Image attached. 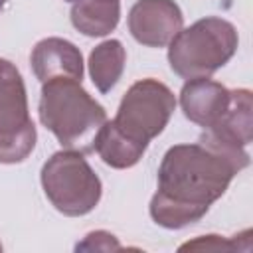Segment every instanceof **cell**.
Masks as SVG:
<instances>
[{"label": "cell", "mask_w": 253, "mask_h": 253, "mask_svg": "<svg viewBox=\"0 0 253 253\" xmlns=\"http://www.w3.org/2000/svg\"><path fill=\"white\" fill-rule=\"evenodd\" d=\"M30 63L42 83L51 79H83V55L79 47L63 38H45L38 42L32 49Z\"/></svg>", "instance_id": "obj_8"}, {"label": "cell", "mask_w": 253, "mask_h": 253, "mask_svg": "<svg viewBox=\"0 0 253 253\" xmlns=\"http://www.w3.org/2000/svg\"><path fill=\"white\" fill-rule=\"evenodd\" d=\"M42 186L51 206L69 217L95 210L101 200V180L75 150H59L42 168Z\"/></svg>", "instance_id": "obj_4"}, {"label": "cell", "mask_w": 253, "mask_h": 253, "mask_svg": "<svg viewBox=\"0 0 253 253\" xmlns=\"http://www.w3.org/2000/svg\"><path fill=\"white\" fill-rule=\"evenodd\" d=\"M168 45L172 71L190 81L210 77L223 67L235 55L239 36L231 22L208 16L180 30Z\"/></svg>", "instance_id": "obj_3"}, {"label": "cell", "mask_w": 253, "mask_h": 253, "mask_svg": "<svg viewBox=\"0 0 253 253\" xmlns=\"http://www.w3.org/2000/svg\"><path fill=\"white\" fill-rule=\"evenodd\" d=\"M174 109V93L158 79L148 77L128 87L113 123L126 136L148 144L164 130Z\"/></svg>", "instance_id": "obj_6"}, {"label": "cell", "mask_w": 253, "mask_h": 253, "mask_svg": "<svg viewBox=\"0 0 253 253\" xmlns=\"http://www.w3.org/2000/svg\"><path fill=\"white\" fill-rule=\"evenodd\" d=\"M184 16L174 0H136L128 12V32L148 47H164L182 30Z\"/></svg>", "instance_id": "obj_7"}, {"label": "cell", "mask_w": 253, "mask_h": 253, "mask_svg": "<svg viewBox=\"0 0 253 253\" xmlns=\"http://www.w3.org/2000/svg\"><path fill=\"white\" fill-rule=\"evenodd\" d=\"M34 146L36 126L30 119L24 79L14 63L0 59V162H22Z\"/></svg>", "instance_id": "obj_5"}, {"label": "cell", "mask_w": 253, "mask_h": 253, "mask_svg": "<svg viewBox=\"0 0 253 253\" xmlns=\"http://www.w3.org/2000/svg\"><path fill=\"white\" fill-rule=\"evenodd\" d=\"M121 18L119 0H73L71 24L85 36L101 38L111 34Z\"/></svg>", "instance_id": "obj_11"}, {"label": "cell", "mask_w": 253, "mask_h": 253, "mask_svg": "<svg viewBox=\"0 0 253 253\" xmlns=\"http://www.w3.org/2000/svg\"><path fill=\"white\" fill-rule=\"evenodd\" d=\"M184 117L204 128L215 125L229 107V89L210 77L190 79L180 91Z\"/></svg>", "instance_id": "obj_9"}, {"label": "cell", "mask_w": 253, "mask_h": 253, "mask_svg": "<svg viewBox=\"0 0 253 253\" xmlns=\"http://www.w3.org/2000/svg\"><path fill=\"white\" fill-rule=\"evenodd\" d=\"M126 51L119 40H107L99 43L89 55V73L95 87L101 93H109L125 71Z\"/></svg>", "instance_id": "obj_12"}, {"label": "cell", "mask_w": 253, "mask_h": 253, "mask_svg": "<svg viewBox=\"0 0 253 253\" xmlns=\"http://www.w3.org/2000/svg\"><path fill=\"white\" fill-rule=\"evenodd\" d=\"M75 249L77 251H119L121 245L113 233L99 229V231H91L81 243H77Z\"/></svg>", "instance_id": "obj_13"}, {"label": "cell", "mask_w": 253, "mask_h": 253, "mask_svg": "<svg viewBox=\"0 0 253 253\" xmlns=\"http://www.w3.org/2000/svg\"><path fill=\"white\" fill-rule=\"evenodd\" d=\"M239 172L229 158L200 142L168 148L158 168V190L150 200L152 219L166 229L200 221Z\"/></svg>", "instance_id": "obj_1"}, {"label": "cell", "mask_w": 253, "mask_h": 253, "mask_svg": "<svg viewBox=\"0 0 253 253\" xmlns=\"http://www.w3.org/2000/svg\"><path fill=\"white\" fill-rule=\"evenodd\" d=\"M40 121L67 150L89 154L107 123L105 109L75 79H51L42 83Z\"/></svg>", "instance_id": "obj_2"}, {"label": "cell", "mask_w": 253, "mask_h": 253, "mask_svg": "<svg viewBox=\"0 0 253 253\" xmlns=\"http://www.w3.org/2000/svg\"><path fill=\"white\" fill-rule=\"evenodd\" d=\"M4 4H6V0H0V12H2V8H4Z\"/></svg>", "instance_id": "obj_15"}, {"label": "cell", "mask_w": 253, "mask_h": 253, "mask_svg": "<svg viewBox=\"0 0 253 253\" xmlns=\"http://www.w3.org/2000/svg\"><path fill=\"white\" fill-rule=\"evenodd\" d=\"M239 247L237 245V239H223L219 235H202L194 241H188L184 245H180V251H186V249H198V251H229V249H235Z\"/></svg>", "instance_id": "obj_14"}, {"label": "cell", "mask_w": 253, "mask_h": 253, "mask_svg": "<svg viewBox=\"0 0 253 253\" xmlns=\"http://www.w3.org/2000/svg\"><path fill=\"white\" fill-rule=\"evenodd\" d=\"M146 146L148 144L126 136L113 121H107L103 125L95 140V150L101 156V160L107 166L119 168V170L134 166L142 158Z\"/></svg>", "instance_id": "obj_10"}, {"label": "cell", "mask_w": 253, "mask_h": 253, "mask_svg": "<svg viewBox=\"0 0 253 253\" xmlns=\"http://www.w3.org/2000/svg\"><path fill=\"white\" fill-rule=\"evenodd\" d=\"M0 251H2V243H0Z\"/></svg>", "instance_id": "obj_16"}]
</instances>
